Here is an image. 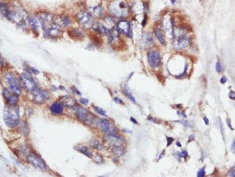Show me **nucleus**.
Here are the masks:
<instances>
[{"mask_svg":"<svg viewBox=\"0 0 235 177\" xmlns=\"http://www.w3.org/2000/svg\"><path fill=\"white\" fill-rule=\"evenodd\" d=\"M109 11L114 16L120 18L128 17L129 7L125 0H113L109 4Z\"/></svg>","mask_w":235,"mask_h":177,"instance_id":"obj_1","label":"nucleus"},{"mask_svg":"<svg viewBox=\"0 0 235 177\" xmlns=\"http://www.w3.org/2000/svg\"><path fill=\"white\" fill-rule=\"evenodd\" d=\"M3 119L9 127H16L19 125V109L15 106H6L3 110Z\"/></svg>","mask_w":235,"mask_h":177,"instance_id":"obj_2","label":"nucleus"},{"mask_svg":"<svg viewBox=\"0 0 235 177\" xmlns=\"http://www.w3.org/2000/svg\"><path fill=\"white\" fill-rule=\"evenodd\" d=\"M115 21L114 19L111 17H106L104 19L100 20L95 26L94 28L98 31V33L101 34H108L111 30L114 28Z\"/></svg>","mask_w":235,"mask_h":177,"instance_id":"obj_3","label":"nucleus"},{"mask_svg":"<svg viewBox=\"0 0 235 177\" xmlns=\"http://www.w3.org/2000/svg\"><path fill=\"white\" fill-rule=\"evenodd\" d=\"M28 21L30 27L37 32L45 30L47 24L42 14L41 15L30 16L29 17H28Z\"/></svg>","mask_w":235,"mask_h":177,"instance_id":"obj_4","label":"nucleus"},{"mask_svg":"<svg viewBox=\"0 0 235 177\" xmlns=\"http://www.w3.org/2000/svg\"><path fill=\"white\" fill-rule=\"evenodd\" d=\"M77 118L82 122H84L89 125H93L97 122V119L93 115L90 113L88 110L85 107H77L74 110Z\"/></svg>","mask_w":235,"mask_h":177,"instance_id":"obj_5","label":"nucleus"},{"mask_svg":"<svg viewBox=\"0 0 235 177\" xmlns=\"http://www.w3.org/2000/svg\"><path fill=\"white\" fill-rule=\"evenodd\" d=\"M5 79L7 85L9 86L10 90L14 94L17 95L18 96H20L21 93V86L15 76L12 73H6L5 74Z\"/></svg>","mask_w":235,"mask_h":177,"instance_id":"obj_6","label":"nucleus"},{"mask_svg":"<svg viewBox=\"0 0 235 177\" xmlns=\"http://www.w3.org/2000/svg\"><path fill=\"white\" fill-rule=\"evenodd\" d=\"M31 93V100L33 102L38 104H42L45 102L50 99V95L47 91L43 90H40L38 88H35V90H32Z\"/></svg>","mask_w":235,"mask_h":177,"instance_id":"obj_7","label":"nucleus"},{"mask_svg":"<svg viewBox=\"0 0 235 177\" xmlns=\"http://www.w3.org/2000/svg\"><path fill=\"white\" fill-rule=\"evenodd\" d=\"M20 82L22 84L23 88L27 92H31L36 88V83L35 80L30 75V74H21L20 75Z\"/></svg>","mask_w":235,"mask_h":177,"instance_id":"obj_8","label":"nucleus"},{"mask_svg":"<svg viewBox=\"0 0 235 177\" xmlns=\"http://www.w3.org/2000/svg\"><path fill=\"white\" fill-rule=\"evenodd\" d=\"M78 21L80 25L82 26L86 29L90 28L94 25V17L91 13L83 11L81 12L78 16Z\"/></svg>","mask_w":235,"mask_h":177,"instance_id":"obj_9","label":"nucleus"},{"mask_svg":"<svg viewBox=\"0 0 235 177\" xmlns=\"http://www.w3.org/2000/svg\"><path fill=\"white\" fill-rule=\"evenodd\" d=\"M98 126L100 130L106 135L117 134V129L114 127L112 122L107 119H100L98 121Z\"/></svg>","mask_w":235,"mask_h":177,"instance_id":"obj_10","label":"nucleus"},{"mask_svg":"<svg viewBox=\"0 0 235 177\" xmlns=\"http://www.w3.org/2000/svg\"><path fill=\"white\" fill-rule=\"evenodd\" d=\"M191 43V38L190 37L186 35L175 38L174 41L173 42V46L175 50H183L188 48Z\"/></svg>","mask_w":235,"mask_h":177,"instance_id":"obj_11","label":"nucleus"},{"mask_svg":"<svg viewBox=\"0 0 235 177\" xmlns=\"http://www.w3.org/2000/svg\"><path fill=\"white\" fill-rule=\"evenodd\" d=\"M149 65L153 68H157L161 64V54L157 50H151L147 54Z\"/></svg>","mask_w":235,"mask_h":177,"instance_id":"obj_12","label":"nucleus"},{"mask_svg":"<svg viewBox=\"0 0 235 177\" xmlns=\"http://www.w3.org/2000/svg\"><path fill=\"white\" fill-rule=\"evenodd\" d=\"M62 30L60 25L57 24H50V25L44 30L43 35L45 38H57L61 36Z\"/></svg>","mask_w":235,"mask_h":177,"instance_id":"obj_13","label":"nucleus"},{"mask_svg":"<svg viewBox=\"0 0 235 177\" xmlns=\"http://www.w3.org/2000/svg\"><path fill=\"white\" fill-rule=\"evenodd\" d=\"M105 140L111 146L112 150L123 147L125 144V140L122 139V137L118 136L117 134L107 135V136L105 137Z\"/></svg>","mask_w":235,"mask_h":177,"instance_id":"obj_14","label":"nucleus"},{"mask_svg":"<svg viewBox=\"0 0 235 177\" xmlns=\"http://www.w3.org/2000/svg\"><path fill=\"white\" fill-rule=\"evenodd\" d=\"M27 160H28V162H29L33 167H35L36 169L42 171L47 170V166L46 165V164L44 163L43 161L40 158H38V156L34 155V154H30V155H28V158H27Z\"/></svg>","mask_w":235,"mask_h":177,"instance_id":"obj_15","label":"nucleus"},{"mask_svg":"<svg viewBox=\"0 0 235 177\" xmlns=\"http://www.w3.org/2000/svg\"><path fill=\"white\" fill-rule=\"evenodd\" d=\"M116 29L118 31L119 33H122L125 35H126L129 38H132L133 37V34H132V29L131 26H130V23L127 21H120L117 24L116 26Z\"/></svg>","mask_w":235,"mask_h":177,"instance_id":"obj_16","label":"nucleus"},{"mask_svg":"<svg viewBox=\"0 0 235 177\" xmlns=\"http://www.w3.org/2000/svg\"><path fill=\"white\" fill-rule=\"evenodd\" d=\"M2 95H3L4 98L6 99L8 104L10 105V106H16L17 105L18 102V98L17 95L11 94L10 92L6 88L2 90Z\"/></svg>","mask_w":235,"mask_h":177,"instance_id":"obj_17","label":"nucleus"},{"mask_svg":"<svg viewBox=\"0 0 235 177\" xmlns=\"http://www.w3.org/2000/svg\"><path fill=\"white\" fill-rule=\"evenodd\" d=\"M142 39H143V43H144V45L145 46L146 48H149V47L152 46L154 44V38H153L152 34H150V33H144Z\"/></svg>","mask_w":235,"mask_h":177,"instance_id":"obj_18","label":"nucleus"},{"mask_svg":"<svg viewBox=\"0 0 235 177\" xmlns=\"http://www.w3.org/2000/svg\"><path fill=\"white\" fill-rule=\"evenodd\" d=\"M50 110L51 113L54 115H61L64 111V108L61 103H54L50 105Z\"/></svg>","mask_w":235,"mask_h":177,"instance_id":"obj_19","label":"nucleus"},{"mask_svg":"<svg viewBox=\"0 0 235 177\" xmlns=\"http://www.w3.org/2000/svg\"><path fill=\"white\" fill-rule=\"evenodd\" d=\"M61 104H63L64 107H74L75 103H76V101L74 100L73 98H71V96H64L63 98H61Z\"/></svg>","mask_w":235,"mask_h":177,"instance_id":"obj_20","label":"nucleus"},{"mask_svg":"<svg viewBox=\"0 0 235 177\" xmlns=\"http://www.w3.org/2000/svg\"><path fill=\"white\" fill-rule=\"evenodd\" d=\"M154 34H155L156 38L158 39V41L160 42L162 46H165L166 45V41H165V38L164 33H163V31L161 29V28H154Z\"/></svg>","mask_w":235,"mask_h":177,"instance_id":"obj_21","label":"nucleus"},{"mask_svg":"<svg viewBox=\"0 0 235 177\" xmlns=\"http://www.w3.org/2000/svg\"><path fill=\"white\" fill-rule=\"evenodd\" d=\"M75 149L78 151L81 152L82 154L85 155L86 156L88 157V158H93V152L91 151V150L89 149L88 147L84 146H78V147H75Z\"/></svg>","mask_w":235,"mask_h":177,"instance_id":"obj_22","label":"nucleus"},{"mask_svg":"<svg viewBox=\"0 0 235 177\" xmlns=\"http://www.w3.org/2000/svg\"><path fill=\"white\" fill-rule=\"evenodd\" d=\"M91 14L97 17H100L104 14V9L101 6H96L94 7L91 8Z\"/></svg>","mask_w":235,"mask_h":177,"instance_id":"obj_23","label":"nucleus"},{"mask_svg":"<svg viewBox=\"0 0 235 177\" xmlns=\"http://www.w3.org/2000/svg\"><path fill=\"white\" fill-rule=\"evenodd\" d=\"M55 24H59V25L61 26H64V27H68L71 24V21L68 17H61V19L58 20V22L55 23Z\"/></svg>","mask_w":235,"mask_h":177,"instance_id":"obj_24","label":"nucleus"},{"mask_svg":"<svg viewBox=\"0 0 235 177\" xmlns=\"http://www.w3.org/2000/svg\"><path fill=\"white\" fill-rule=\"evenodd\" d=\"M70 33H71V36L74 37V38H82L84 37L82 32L81 31L78 29H73L71 31H70Z\"/></svg>","mask_w":235,"mask_h":177,"instance_id":"obj_25","label":"nucleus"},{"mask_svg":"<svg viewBox=\"0 0 235 177\" xmlns=\"http://www.w3.org/2000/svg\"><path fill=\"white\" fill-rule=\"evenodd\" d=\"M122 89H123V92H124L125 94L126 95L127 97H128V98L129 99V100H131L132 102H133V103H135V102H136V99L134 98V97H133V95H132L131 93H130L129 92L128 87H127V86H125V87H123Z\"/></svg>","mask_w":235,"mask_h":177,"instance_id":"obj_26","label":"nucleus"},{"mask_svg":"<svg viewBox=\"0 0 235 177\" xmlns=\"http://www.w3.org/2000/svg\"><path fill=\"white\" fill-rule=\"evenodd\" d=\"M90 143H91V146L97 150H102L103 147L102 145L100 144V143L97 139H93V140L90 141Z\"/></svg>","mask_w":235,"mask_h":177,"instance_id":"obj_27","label":"nucleus"},{"mask_svg":"<svg viewBox=\"0 0 235 177\" xmlns=\"http://www.w3.org/2000/svg\"><path fill=\"white\" fill-rule=\"evenodd\" d=\"M94 110H95V111L97 112V114H99V115H100L104 116V117H107V112H106L105 111L103 110L102 108H100V107H94Z\"/></svg>","mask_w":235,"mask_h":177,"instance_id":"obj_28","label":"nucleus"},{"mask_svg":"<svg viewBox=\"0 0 235 177\" xmlns=\"http://www.w3.org/2000/svg\"><path fill=\"white\" fill-rule=\"evenodd\" d=\"M177 122H179V123H181L183 124V126H186V127H188V128H192V126L190 125V123H189L187 121H185V120H183V121H177Z\"/></svg>","mask_w":235,"mask_h":177,"instance_id":"obj_29","label":"nucleus"},{"mask_svg":"<svg viewBox=\"0 0 235 177\" xmlns=\"http://www.w3.org/2000/svg\"><path fill=\"white\" fill-rule=\"evenodd\" d=\"M227 175H228V176H230V177H234L235 176V166H233V168H232V169H230V171H229Z\"/></svg>","mask_w":235,"mask_h":177,"instance_id":"obj_30","label":"nucleus"},{"mask_svg":"<svg viewBox=\"0 0 235 177\" xmlns=\"http://www.w3.org/2000/svg\"><path fill=\"white\" fill-rule=\"evenodd\" d=\"M205 175V169H201L197 172V176L198 177H203Z\"/></svg>","mask_w":235,"mask_h":177,"instance_id":"obj_31","label":"nucleus"},{"mask_svg":"<svg viewBox=\"0 0 235 177\" xmlns=\"http://www.w3.org/2000/svg\"><path fill=\"white\" fill-rule=\"evenodd\" d=\"M216 70L218 73H220L221 71V65H220V63L219 61L216 62Z\"/></svg>","mask_w":235,"mask_h":177,"instance_id":"obj_32","label":"nucleus"},{"mask_svg":"<svg viewBox=\"0 0 235 177\" xmlns=\"http://www.w3.org/2000/svg\"><path fill=\"white\" fill-rule=\"evenodd\" d=\"M229 98L231 99V100H235V92L234 91H230V93H229Z\"/></svg>","mask_w":235,"mask_h":177,"instance_id":"obj_33","label":"nucleus"},{"mask_svg":"<svg viewBox=\"0 0 235 177\" xmlns=\"http://www.w3.org/2000/svg\"><path fill=\"white\" fill-rule=\"evenodd\" d=\"M178 155L180 156V158H186V157L187 156V152L184 151H183L182 153L179 154Z\"/></svg>","mask_w":235,"mask_h":177,"instance_id":"obj_34","label":"nucleus"},{"mask_svg":"<svg viewBox=\"0 0 235 177\" xmlns=\"http://www.w3.org/2000/svg\"><path fill=\"white\" fill-rule=\"evenodd\" d=\"M226 82H227V78H226L225 76H223V77L221 78V79H220V82H221L222 84H225Z\"/></svg>","mask_w":235,"mask_h":177,"instance_id":"obj_35","label":"nucleus"},{"mask_svg":"<svg viewBox=\"0 0 235 177\" xmlns=\"http://www.w3.org/2000/svg\"><path fill=\"white\" fill-rule=\"evenodd\" d=\"M80 101H81V103H83V104H87V103H89V100L86 98H82L81 100H80Z\"/></svg>","mask_w":235,"mask_h":177,"instance_id":"obj_36","label":"nucleus"},{"mask_svg":"<svg viewBox=\"0 0 235 177\" xmlns=\"http://www.w3.org/2000/svg\"><path fill=\"white\" fill-rule=\"evenodd\" d=\"M167 141H168V146H170L171 145V143L173 141V138L171 137H167Z\"/></svg>","mask_w":235,"mask_h":177,"instance_id":"obj_37","label":"nucleus"},{"mask_svg":"<svg viewBox=\"0 0 235 177\" xmlns=\"http://www.w3.org/2000/svg\"><path fill=\"white\" fill-rule=\"evenodd\" d=\"M114 102H115V103H122V101H121V100H120V99L118 98V97H115V98H114Z\"/></svg>","mask_w":235,"mask_h":177,"instance_id":"obj_38","label":"nucleus"},{"mask_svg":"<svg viewBox=\"0 0 235 177\" xmlns=\"http://www.w3.org/2000/svg\"><path fill=\"white\" fill-rule=\"evenodd\" d=\"M178 115H179L182 116L183 118H187V115H186L184 112H178Z\"/></svg>","mask_w":235,"mask_h":177,"instance_id":"obj_39","label":"nucleus"},{"mask_svg":"<svg viewBox=\"0 0 235 177\" xmlns=\"http://www.w3.org/2000/svg\"><path fill=\"white\" fill-rule=\"evenodd\" d=\"M31 70H32V72H33V73H35V74H38V73H39V71H38V70H37L35 68H33V67L31 69Z\"/></svg>","mask_w":235,"mask_h":177,"instance_id":"obj_40","label":"nucleus"},{"mask_svg":"<svg viewBox=\"0 0 235 177\" xmlns=\"http://www.w3.org/2000/svg\"><path fill=\"white\" fill-rule=\"evenodd\" d=\"M231 150L233 152L235 151V140L233 142V144H232V147H231Z\"/></svg>","mask_w":235,"mask_h":177,"instance_id":"obj_41","label":"nucleus"},{"mask_svg":"<svg viewBox=\"0 0 235 177\" xmlns=\"http://www.w3.org/2000/svg\"><path fill=\"white\" fill-rule=\"evenodd\" d=\"M130 120H131V121H132V122H133V123H135V124H138V122H137V121H136V120H135V119H133V118H130Z\"/></svg>","mask_w":235,"mask_h":177,"instance_id":"obj_42","label":"nucleus"},{"mask_svg":"<svg viewBox=\"0 0 235 177\" xmlns=\"http://www.w3.org/2000/svg\"><path fill=\"white\" fill-rule=\"evenodd\" d=\"M204 121H205V122L206 125H209V119H208L207 118L205 117L204 118Z\"/></svg>","mask_w":235,"mask_h":177,"instance_id":"obj_43","label":"nucleus"},{"mask_svg":"<svg viewBox=\"0 0 235 177\" xmlns=\"http://www.w3.org/2000/svg\"><path fill=\"white\" fill-rule=\"evenodd\" d=\"M74 91H75V92H76V93H78V95H81V93H80V92H79V91H78V90H77V89H76V88H74Z\"/></svg>","mask_w":235,"mask_h":177,"instance_id":"obj_44","label":"nucleus"},{"mask_svg":"<svg viewBox=\"0 0 235 177\" xmlns=\"http://www.w3.org/2000/svg\"><path fill=\"white\" fill-rule=\"evenodd\" d=\"M189 137H190V139H194V135H192V136H189Z\"/></svg>","mask_w":235,"mask_h":177,"instance_id":"obj_45","label":"nucleus"},{"mask_svg":"<svg viewBox=\"0 0 235 177\" xmlns=\"http://www.w3.org/2000/svg\"><path fill=\"white\" fill-rule=\"evenodd\" d=\"M176 145H177L178 147H181V144H180V142H177V143H176Z\"/></svg>","mask_w":235,"mask_h":177,"instance_id":"obj_46","label":"nucleus"},{"mask_svg":"<svg viewBox=\"0 0 235 177\" xmlns=\"http://www.w3.org/2000/svg\"><path fill=\"white\" fill-rule=\"evenodd\" d=\"M171 2H172V3L174 4L175 3V0H171Z\"/></svg>","mask_w":235,"mask_h":177,"instance_id":"obj_47","label":"nucleus"}]
</instances>
